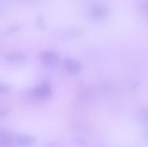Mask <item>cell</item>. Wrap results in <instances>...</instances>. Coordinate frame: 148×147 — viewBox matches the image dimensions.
<instances>
[{
	"label": "cell",
	"mask_w": 148,
	"mask_h": 147,
	"mask_svg": "<svg viewBox=\"0 0 148 147\" xmlns=\"http://www.w3.org/2000/svg\"><path fill=\"white\" fill-rule=\"evenodd\" d=\"M40 63L49 68H54L58 66L59 59L58 55L53 50H45L39 56Z\"/></svg>",
	"instance_id": "6da1fadb"
},
{
	"label": "cell",
	"mask_w": 148,
	"mask_h": 147,
	"mask_svg": "<svg viewBox=\"0 0 148 147\" xmlns=\"http://www.w3.org/2000/svg\"><path fill=\"white\" fill-rule=\"evenodd\" d=\"M4 60L9 64L20 65L26 61V56L20 52H12L4 56Z\"/></svg>",
	"instance_id": "7a4b0ae2"
},
{
	"label": "cell",
	"mask_w": 148,
	"mask_h": 147,
	"mask_svg": "<svg viewBox=\"0 0 148 147\" xmlns=\"http://www.w3.org/2000/svg\"><path fill=\"white\" fill-rule=\"evenodd\" d=\"M64 66L71 74H77L82 69L80 63L77 59L72 58H66L64 60Z\"/></svg>",
	"instance_id": "3957f363"
},
{
	"label": "cell",
	"mask_w": 148,
	"mask_h": 147,
	"mask_svg": "<svg viewBox=\"0 0 148 147\" xmlns=\"http://www.w3.org/2000/svg\"><path fill=\"white\" fill-rule=\"evenodd\" d=\"M14 144L20 147H30L36 142V138L27 134L19 133L14 135Z\"/></svg>",
	"instance_id": "277c9868"
},
{
	"label": "cell",
	"mask_w": 148,
	"mask_h": 147,
	"mask_svg": "<svg viewBox=\"0 0 148 147\" xmlns=\"http://www.w3.org/2000/svg\"><path fill=\"white\" fill-rule=\"evenodd\" d=\"M32 92H33V95L36 96V97L39 98V99H44V98L48 97L51 95V89L48 84L44 83L36 86L32 90Z\"/></svg>",
	"instance_id": "5b68a950"
},
{
	"label": "cell",
	"mask_w": 148,
	"mask_h": 147,
	"mask_svg": "<svg viewBox=\"0 0 148 147\" xmlns=\"http://www.w3.org/2000/svg\"><path fill=\"white\" fill-rule=\"evenodd\" d=\"M14 144V135L9 131L0 128V147H12Z\"/></svg>",
	"instance_id": "8992f818"
},
{
	"label": "cell",
	"mask_w": 148,
	"mask_h": 147,
	"mask_svg": "<svg viewBox=\"0 0 148 147\" xmlns=\"http://www.w3.org/2000/svg\"><path fill=\"white\" fill-rule=\"evenodd\" d=\"M108 11L105 7L103 6H97L95 7L91 11V15L92 18L96 20H103L108 15Z\"/></svg>",
	"instance_id": "52a82bcc"
},
{
	"label": "cell",
	"mask_w": 148,
	"mask_h": 147,
	"mask_svg": "<svg viewBox=\"0 0 148 147\" xmlns=\"http://www.w3.org/2000/svg\"><path fill=\"white\" fill-rule=\"evenodd\" d=\"M11 92V88L7 84L0 82V95H6Z\"/></svg>",
	"instance_id": "ba28073f"
},
{
	"label": "cell",
	"mask_w": 148,
	"mask_h": 147,
	"mask_svg": "<svg viewBox=\"0 0 148 147\" xmlns=\"http://www.w3.org/2000/svg\"><path fill=\"white\" fill-rule=\"evenodd\" d=\"M140 119L143 122L148 123V108L142 110L140 112Z\"/></svg>",
	"instance_id": "9c48e42d"
},
{
	"label": "cell",
	"mask_w": 148,
	"mask_h": 147,
	"mask_svg": "<svg viewBox=\"0 0 148 147\" xmlns=\"http://www.w3.org/2000/svg\"><path fill=\"white\" fill-rule=\"evenodd\" d=\"M20 29V26H14V27H12L10 28L7 29V31H6V33L7 34H10V33H15L16 31Z\"/></svg>",
	"instance_id": "30bf717a"
},
{
	"label": "cell",
	"mask_w": 148,
	"mask_h": 147,
	"mask_svg": "<svg viewBox=\"0 0 148 147\" xmlns=\"http://www.w3.org/2000/svg\"><path fill=\"white\" fill-rule=\"evenodd\" d=\"M9 115V112L5 109H2L0 108V118H4V117L7 116Z\"/></svg>",
	"instance_id": "8fae6325"
},
{
	"label": "cell",
	"mask_w": 148,
	"mask_h": 147,
	"mask_svg": "<svg viewBox=\"0 0 148 147\" xmlns=\"http://www.w3.org/2000/svg\"><path fill=\"white\" fill-rule=\"evenodd\" d=\"M58 143L56 142H50L46 145V147H57Z\"/></svg>",
	"instance_id": "7c38bea8"
},
{
	"label": "cell",
	"mask_w": 148,
	"mask_h": 147,
	"mask_svg": "<svg viewBox=\"0 0 148 147\" xmlns=\"http://www.w3.org/2000/svg\"><path fill=\"white\" fill-rule=\"evenodd\" d=\"M144 11L145 12L146 14H148V4H147L145 6V7H144Z\"/></svg>",
	"instance_id": "4fadbf2b"
},
{
	"label": "cell",
	"mask_w": 148,
	"mask_h": 147,
	"mask_svg": "<svg viewBox=\"0 0 148 147\" xmlns=\"http://www.w3.org/2000/svg\"><path fill=\"white\" fill-rule=\"evenodd\" d=\"M147 138H148V131H147Z\"/></svg>",
	"instance_id": "5bb4252c"
}]
</instances>
